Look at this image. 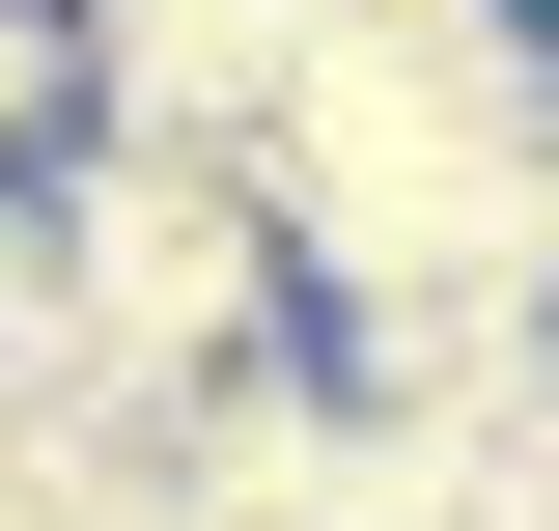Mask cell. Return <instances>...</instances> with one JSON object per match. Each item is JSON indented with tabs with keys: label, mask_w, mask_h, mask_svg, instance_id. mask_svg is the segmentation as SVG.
I'll return each mask as SVG.
<instances>
[{
	"label": "cell",
	"mask_w": 559,
	"mask_h": 531,
	"mask_svg": "<svg viewBox=\"0 0 559 531\" xmlns=\"http://www.w3.org/2000/svg\"><path fill=\"white\" fill-rule=\"evenodd\" d=\"M532 57H559V0H532Z\"/></svg>",
	"instance_id": "5b68a950"
},
{
	"label": "cell",
	"mask_w": 559,
	"mask_h": 531,
	"mask_svg": "<svg viewBox=\"0 0 559 531\" xmlns=\"http://www.w3.org/2000/svg\"><path fill=\"white\" fill-rule=\"evenodd\" d=\"M84 57H112L140 140H280V84L336 57V0H84Z\"/></svg>",
	"instance_id": "7a4b0ae2"
},
{
	"label": "cell",
	"mask_w": 559,
	"mask_h": 531,
	"mask_svg": "<svg viewBox=\"0 0 559 531\" xmlns=\"http://www.w3.org/2000/svg\"><path fill=\"white\" fill-rule=\"evenodd\" d=\"M57 335L84 392H224V364H308L336 335V280H308V224H280L252 140H84L57 168Z\"/></svg>",
	"instance_id": "6da1fadb"
},
{
	"label": "cell",
	"mask_w": 559,
	"mask_h": 531,
	"mask_svg": "<svg viewBox=\"0 0 559 531\" xmlns=\"http://www.w3.org/2000/svg\"><path fill=\"white\" fill-rule=\"evenodd\" d=\"M0 531H84V504H57V448H28V420H0Z\"/></svg>",
	"instance_id": "277c9868"
},
{
	"label": "cell",
	"mask_w": 559,
	"mask_h": 531,
	"mask_svg": "<svg viewBox=\"0 0 559 531\" xmlns=\"http://www.w3.org/2000/svg\"><path fill=\"white\" fill-rule=\"evenodd\" d=\"M112 140V57H84V0H0V197Z\"/></svg>",
	"instance_id": "3957f363"
}]
</instances>
